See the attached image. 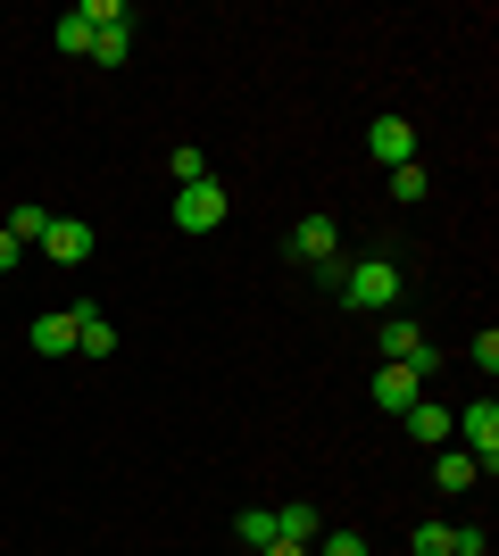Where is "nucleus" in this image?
<instances>
[{
    "label": "nucleus",
    "instance_id": "obj_19",
    "mask_svg": "<svg viewBox=\"0 0 499 556\" xmlns=\"http://www.w3.org/2000/svg\"><path fill=\"white\" fill-rule=\"evenodd\" d=\"M458 548V523H416V556H450Z\"/></svg>",
    "mask_w": 499,
    "mask_h": 556
},
{
    "label": "nucleus",
    "instance_id": "obj_3",
    "mask_svg": "<svg viewBox=\"0 0 499 556\" xmlns=\"http://www.w3.org/2000/svg\"><path fill=\"white\" fill-rule=\"evenodd\" d=\"M366 399H375L383 416H408V407L425 399V374H416V366H383L375 382H366Z\"/></svg>",
    "mask_w": 499,
    "mask_h": 556
},
{
    "label": "nucleus",
    "instance_id": "obj_1",
    "mask_svg": "<svg viewBox=\"0 0 499 556\" xmlns=\"http://www.w3.org/2000/svg\"><path fill=\"white\" fill-rule=\"evenodd\" d=\"M391 300H400V266L391 257H358L350 275H341V307L350 316H383Z\"/></svg>",
    "mask_w": 499,
    "mask_h": 556
},
{
    "label": "nucleus",
    "instance_id": "obj_14",
    "mask_svg": "<svg viewBox=\"0 0 499 556\" xmlns=\"http://www.w3.org/2000/svg\"><path fill=\"white\" fill-rule=\"evenodd\" d=\"M0 232H9V241H17V250H25V241H42V232H50V208H34V200H17V216H9V225H0Z\"/></svg>",
    "mask_w": 499,
    "mask_h": 556
},
{
    "label": "nucleus",
    "instance_id": "obj_5",
    "mask_svg": "<svg viewBox=\"0 0 499 556\" xmlns=\"http://www.w3.org/2000/svg\"><path fill=\"white\" fill-rule=\"evenodd\" d=\"M383 357H391V366H416V374H433V366H441V357L425 349V332L408 325V316H391V325H383Z\"/></svg>",
    "mask_w": 499,
    "mask_h": 556
},
{
    "label": "nucleus",
    "instance_id": "obj_6",
    "mask_svg": "<svg viewBox=\"0 0 499 556\" xmlns=\"http://www.w3.org/2000/svg\"><path fill=\"white\" fill-rule=\"evenodd\" d=\"M42 250L59 257V266H84V257H92V225H84V216H50Z\"/></svg>",
    "mask_w": 499,
    "mask_h": 556
},
{
    "label": "nucleus",
    "instance_id": "obj_22",
    "mask_svg": "<svg viewBox=\"0 0 499 556\" xmlns=\"http://www.w3.org/2000/svg\"><path fill=\"white\" fill-rule=\"evenodd\" d=\"M341 275H350V257H341V250H333V257H316V282H325L333 300H341Z\"/></svg>",
    "mask_w": 499,
    "mask_h": 556
},
{
    "label": "nucleus",
    "instance_id": "obj_11",
    "mask_svg": "<svg viewBox=\"0 0 499 556\" xmlns=\"http://www.w3.org/2000/svg\"><path fill=\"white\" fill-rule=\"evenodd\" d=\"M34 357H75V316H34Z\"/></svg>",
    "mask_w": 499,
    "mask_h": 556
},
{
    "label": "nucleus",
    "instance_id": "obj_25",
    "mask_svg": "<svg viewBox=\"0 0 499 556\" xmlns=\"http://www.w3.org/2000/svg\"><path fill=\"white\" fill-rule=\"evenodd\" d=\"M0 275H17V241L9 232H0Z\"/></svg>",
    "mask_w": 499,
    "mask_h": 556
},
{
    "label": "nucleus",
    "instance_id": "obj_20",
    "mask_svg": "<svg viewBox=\"0 0 499 556\" xmlns=\"http://www.w3.org/2000/svg\"><path fill=\"white\" fill-rule=\"evenodd\" d=\"M466 357H475V374H483V382H491V374H499V332L483 325V332H475V349H466Z\"/></svg>",
    "mask_w": 499,
    "mask_h": 556
},
{
    "label": "nucleus",
    "instance_id": "obj_18",
    "mask_svg": "<svg viewBox=\"0 0 499 556\" xmlns=\"http://www.w3.org/2000/svg\"><path fill=\"white\" fill-rule=\"evenodd\" d=\"M125 50H134V34H125V25H100V34H92V59H100V67H117Z\"/></svg>",
    "mask_w": 499,
    "mask_h": 556
},
{
    "label": "nucleus",
    "instance_id": "obj_16",
    "mask_svg": "<svg viewBox=\"0 0 499 556\" xmlns=\"http://www.w3.org/2000/svg\"><path fill=\"white\" fill-rule=\"evenodd\" d=\"M425 191H433V175H425V166H391V200H400V208H416Z\"/></svg>",
    "mask_w": 499,
    "mask_h": 556
},
{
    "label": "nucleus",
    "instance_id": "obj_13",
    "mask_svg": "<svg viewBox=\"0 0 499 556\" xmlns=\"http://www.w3.org/2000/svg\"><path fill=\"white\" fill-rule=\"evenodd\" d=\"M50 42L67 50V59H92V17H84V9H67V17L50 25Z\"/></svg>",
    "mask_w": 499,
    "mask_h": 556
},
{
    "label": "nucleus",
    "instance_id": "obj_24",
    "mask_svg": "<svg viewBox=\"0 0 499 556\" xmlns=\"http://www.w3.org/2000/svg\"><path fill=\"white\" fill-rule=\"evenodd\" d=\"M259 556H309V548H300V540H266Z\"/></svg>",
    "mask_w": 499,
    "mask_h": 556
},
{
    "label": "nucleus",
    "instance_id": "obj_23",
    "mask_svg": "<svg viewBox=\"0 0 499 556\" xmlns=\"http://www.w3.org/2000/svg\"><path fill=\"white\" fill-rule=\"evenodd\" d=\"M450 556H491V548H483V532H458V548Z\"/></svg>",
    "mask_w": 499,
    "mask_h": 556
},
{
    "label": "nucleus",
    "instance_id": "obj_2",
    "mask_svg": "<svg viewBox=\"0 0 499 556\" xmlns=\"http://www.w3.org/2000/svg\"><path fill=\"white\" fill-rule=\"evenodd\" d=\"M216 225H225V184L216 175L175 191V232H216Z\"/></svg>",
    "mask_w": 499,
    "mask_h": 556
},
{
    "label": "nucleus",
    "instance_id": "obj_7",
    "mask_svg": "<svg viewBox=\"0 0 499 556\" xmlns=\"http://www.w3.org/2000/svg\"><path fill=\"white\" fill-rule=\"evenodd\" d=\"M75 357H117V325L100 307H75Z\"/></svg>",
    "mask_w": 499,
    "mask_h": 556
},
{
    "label": "nucleus",
    "instance_id": "obj_12",
    "mask_svg": "<svg viewBox=\"0 0 499 556\" xmlns=\"http://www.w3.org/2000/svg\"><path fill=\"white\" fill-rule=\"evenodd\" d=\"M316 532H325V523H316L309 498H291V507L275 515V540H300V548H316Z\"/></svg>",
    "mask_w": 499,
    "mask_h": 556
},
{
    "label": "nucleus",
    "instance_id": "obj_9",
    "mask_svg": "<svg viewBox=\"0 0 499 556\" xmlns=\"http://www.w3.org/2000/svg\"><path fill=\"white\" fill-rule=\"evenodd\" d=\"M333 241H341V232H333V216H300V225H291V257H333Z\"/></svg>",
    "mask_w": 499,
    "mask_h": 556
},
{
    "label": "nucleus",
    "instance_id": "obj_21",
    "mask_svg": "<svg viewBox=\"0 0 499 556\" xmlns=\"http://www.w3.org/2000/svg\"><path fill=\"white\" fill-rule=\"evenodd\" d=\"M309 556H366V540H358V532H316Z\"/></svg>",
    "mask_w": 499,
    "mask_h": 556
},
{
    "label": "nucleus",
    "instance_id": "obj_10",
    "mask_svg": "<svg viewBox=\"0 0 499 556\" xmlns=\"http://www.w3.org/2000/svg\"><path fill=\"white\" fill-rule=\"evenodd\" d=\"M433 482H441V490H475L483 465L466 457V448H433Z\"/></svg>",
    "mask_w": 499,
    "mask_h": 556
},
{
    "label": "nucleus",
    "instance_id": "obj_8",
    "mask_svg": "<svg viewBox=\"0 0 499 556\" xmlns=\"http://www.w3.org/2000/svg\"><path fill=\"white\" fill-rule=\"evenodd\" d=\"M408 432H416V448H450V407H433V399H416V407H408Z\"/></svg>",
    "mask_w": 499,
    "mask_h": 556
},
{
    "label": "nucleus",
    "instance_id": "obj_15",
    "mask_svg": "<svg viewBox=\"0 0 499 556\" xmlns=\"http://www.w3.org/2000/svg\"><path fill=\"white\" fill-rule=\"evenodd\" d=\"M166 166H175V191H184V184H209V150H200V141H184Z\"/></svg>",
    "mask_w": 499,
    "mask_h": 556
},
{
    "label": "nucleus",
    "instance_id": "obj_17",
    "mask_svg": "<svg viewBox=\"0 0 499 556\" xmlns=\"http://www.w3.org/2000/svg\"><path fill=\"white\" fill-rule=\"evenodd\" d=\"M234 532L250 540V548H266V540H275V507H241V515H234Z\"/></svg>",
    "mask_w": 499,
    "mask_h": 556
},
{
    "label": "nucleus",
    "instance_id": "obj_4",
    "mask_svg": "<svg viewBox=\"0 0 499 556\" xmlns=\"http://www.w3.org/2000/svg\"><path fill=\"white\" fill-rule=\"evenodd\" d=\"M366 150H375L383 166H416V125H408V116H375V125H366Z\"/></svg>",
    "mask_w": 499,
    "mask_h": 556
}]
</instances>
